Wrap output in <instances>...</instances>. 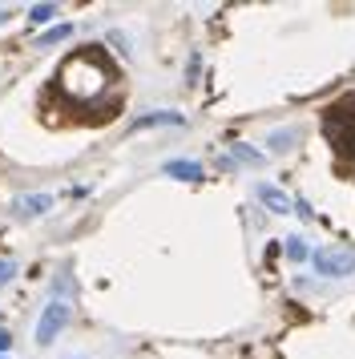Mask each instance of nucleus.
<instances>
[{"label": "nucleus", "instance_id": "1", "mask_svg": "<svg viewBox=\"0 0 355 359\" xmlns=\"http://www.w3.org/2000/svg\"><path fill=\"white\" fill-rule=\"evenodd\" d=\"M311 266H315V275H323V278H347V275H355V250H347V246L315 250V255H311Z\"/></svg>", "mask_w": 355, "mask_h": 359}, {"label": "nucleus", "instance_id": "2", "mask_svg": "<svg viewBox=\"0 0 355 359\" xmlns=\"http://www.w3.org/2000/svg\"><path fill=\"white\" fill-rule=\"evenodd\" d=\"M69 319H73V307H69L65 299H53V303L41 311V319H36V343H41V347H48V343H53L65 327H69Z\"/></svg>", "mask_w": 355, "mask_h": 359}, {"label": "nucleus", "instance_id": "3", "mask_svg": "<svg viewBox=\"0 0 355 359\" xmlns=\"http://www.w3.org/2000/svg\"><path fill=\"white\" fill-rule=\"evenodd\" d=\"M53 202H57L53 194H20L13 202V214H16V218H36V214L53 210Z\"/></svg>", "mask_w": 355, "mask_h": 359}, {"label": "nucleus", "instance_id": "4", "mask_svg": "<svg viewBox=\"0 0 355 359\" xmlns=\"http://www.w3.org/2000/svg\"><path fill=\"white\" fill-rule=\"evenodd\" d=\"M255 194H258V202H262V206H271L274 214H290V198L283 194L279 186H258Z\"/></svg>", "mask_w": 355, "mask_h": 359}, {"label": "nucleus", "instance_id": "5", "mask_svg": "<svg viewBox=\"0 0 355 359\" xmlns=\"http://www.w3.org/2000/svg\"><path fill=\"white\" fill-rule=\"evenodd\" d=\"M149 126H182V114H174V109H154V114H145L133 121V130H149Z\"/></svg>", "mask_w": 355, "mask_h": 359}, {"label": "nucleus", "instance_id": "6", "mask_svg": "<svg viewBox=\"0 0 355 359\" xmlns=\"http://www.w3.org/2000/svg\"><path fill=\"white\" fill-rule=\"evenodd\" d=\"M166 174H170V178H182V182H202V165L178 158V162H166Z\"/></svg>", "mask_w": 355, "mask_h": 359}, {"label": "nucleus", "instance_id": "7", "mask_svg": "<svg viewBox=\"0 0 355 359\" xmlns=\"http://www.w3.org/2000/svg\"><path fill=\"white\" fill-rule=\"evenodd\" d=\"M287 259L290 262H307V259H311V250H307V243L299 238V234H290V238H287Z\"/></svg>", "mask_w": 355, "mask_h": 359}, {"label": "nucleus", "instance_id": "8", "mask_svg": "<svg viewBox=\"0 0 355 359\" xmlns=\"http://www.w3.org/2000/svg\"><path fill=\"white\" fill-rule=\"evenodd\" d=\"M53 17H57V4H32V8H29L32 25H45V20H53Z\"/></svg>", "mask_w": 355, "mask_h": 359}, {"label": "nucleus", "instance_id": "9", "mask_svg": "<svg viewBox=\"0 0 355 359\" xmlns=\"http://www.w3.org/2000/svg\"><path fill=\"white\" fill-rule=\"evenodd\" d=\"M65 36H73V25H61V29H48V33L41 36V45H57V41H65Z\"/></svg>", "mask_w": 355, "mask_h": 359}, {"label": "nucleus", "instance_id": "10", "mask_svg": "<svg viewBox=\"0 0 355 359\" xmlns=\"http://www.w3.org/2000/svg\"><path fill=\"white\" fill-rule=\"evenodd\" d=\"M234 158H239V162H250V165L262 162V154H258V149H246V146H234Z\"/></svg>", "mask_w": 355, "mask_h": 359}, {"label": "nucleus", "instance_id": "11", "mask_svg": "<svg viewBox=\"0 0 355 359\" xmlns=\"http://www.w3.org/2000/svg\"><path fill=\"white\" fill-rule=\"evenodd\" d=\"M13 275H16V266H13V262H4V259H0V287H4V283H8Z\"/></svg>", "mask_w": 355, "mask_h": 359}, {"label": "nucleus", "instance_id": "12", "mask_svg": "<svg viewBox=\"0 0 355 359\" xmlns=\"http://www.w3.org/2000/svg\"><path fill=\"white\" fill-rule=\"evenodd\" d=\"M8 343H13V335H8V331H0V351H8Z\"/></svg>", "mask_w": 355, "mask_h": 359}, {"label": "nucleus", "instance_id": "13", "mask_svg": "<svg viewBox=\"0 0 355 359\" xmlns=\"http://www.w3.org/2000/svg\"><path fill=\"white\" fill-rule=\"evenodd\" d=\"M4 20H8V13H0V25H4Z\"/></svg>", "mask_w": 355, "mask_h": 359}]
</instances>
